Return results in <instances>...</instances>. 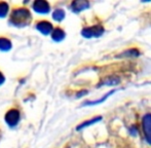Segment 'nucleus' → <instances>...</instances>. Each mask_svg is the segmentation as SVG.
Returning a JSON list of instances; mask_svg holds the SVG:
<instances>
[{"label": "nucleus", "mask_w": 151, "mask_h": 148, "mask_svg": "<svg viewBox=\"0 0 151 148\" xmlns=\"http://www.w3.org/2000/svg\"><path fill=\"white\" fill-rule=\"evenodd\" d=\"M31 20V12L27 8H18L12 11L9 23L14 26H27Z\"/></svg>", "instance_id": "obj_1"}, {"label": "nucleus", "mask_w": 151, "mask_h": 148, "mask_svg": "<svg viewBox=\"0 0 151 148\" xmlns=\"http://www.w3.org/2000/svg\"><path fill=\"white\" fill-rule=\"evenodd\" d=\"M104 33V28L101 25H97V26L88 27L84 28L81 31V34L86 38H93V37H100L102 36Z\"/></svg>", "instance_id": "obj_2"}, {"label": "nucleus", "mask_w": 151, "mask_h": 148, "mask_svg": "<svg viewBox=\"0 0 151 148\" xmlns=\"http://www.w3.org/2000/svg\"><path fill=\"white\" fill-rule=\"evenodd\" d=\"M4 119H5L6 124L9 126H17L19 120H20V112L17 110V109H10L9 111L6 112Z\"/></svg>", "instance_id": "obj_3"}, {"label": "nucleus", "mask_w": 151, "mask_h": 148, "mask_svg": "<svg viewBox=\"0 0 151 148\" xmlns=\"http://www.w3.org/2000/svg\"><path fill=\"white\" fill-rule=\"evenodd\" d=\"M32 7L38 14H47L50 10V6L48 4V2L44 1V0H36V1H34Z\"/></svg>", "instance_id": "obj_4"}, {"label": "nucleus", "mask_w": 151, "mask_h": 148, "mask_svg": "<svg viewBox=\"0 0 151 148\" xmlns=\"http://www.w3.org/2000/svg\"><path fill=\"white\" fill-rule=\"evenodd\" d=\"M143 131L146 140L151 145V114H146L143 117Z\"/></svg>", "instance_id": "obj_5"}, {"label": "nucleus", "mask_w": 151, "mask_h": 148, "mask_svg": "<svg viewBox=\"0 0 151 148\" xmlns=\"http://www.w3.org/2000/svg\"><path fill=\"white\" fill-rule=\"evenodd\" d=\"M36 28L43 35H47L52 33V25L50 22H47V21H41V22L37 23Z\"/></svg>", "instance_id": "obj_6"}, {"label": "nucleus", "mask_w": 151, "mask_h": 148, "mask_svg": "<svg viewBox=\"0 0 151 148\" xmlns=\"http://www.w3.org/2000/svg\"><path fill=\"white\" fill-rule=\"evenodd\" d=\"M88 7H90V3H88V1H83V0H77V1L72 2V4H71L72 10L75 12H79V11H81V10H84Z\"/></svg>", "instance_id": "obj_7"}, {"label": "nucleus", "mask_w": 151, "mask_h": 148, "mask_svg": "<svg viewBox=\"0 0 151 148\" xmlns=\"http://www.w3.org/2000/svg\"><path fill=\"white\" fill-rule=\"evenodd\" d=\"M52 39H54L55 41H57V42L62 41V40L65 38V32H64L62 29L57 28V29H55V30L52 31Z\"/></svg>", "instance_id": "obj_8"}, {"label": "nucleus", "mask_w": 151, "mask_h": 148, "mask_svg": "<svg viewBox=\"0 0 151 148\" xmlns=\"http://www.w3.org/2000/svg\"><path fill=\"white\" fill-rule=\"evenodd\" d=\"M12 48V42L7 38H0V50L2 52H8Z\"/></svg>", "instance_id": "obj_9"}, {"label": "nucleus", "mask_w": 151, "mask_h": 148, "mask_svg": "<svg viewBox=\"0 0 151 148\" xmlns=\"http://www.w3.org/2000/svg\"><path fill=\"white\" fill-rule=\"evenodd\" d=\"M65 18V11L63 9H56L52 14V19L57 22H61Z\"/></svg>", "instance_id": "obj_10"}, {"label": "nucleus", "mask_w": 151, "mask_h": 148, "mask_svg": "<svg viewBox=\"0 0 151 148\" xmlns=\"http://www.w3.org/2000/svg\"><path fill=\"white\" fill-rule=\"evenodd\" d=\"M101 119H102L101 116H98V117H95V118H93V119H91V120H88V121L83 122V124H80V126H77V130H78V131L81 130V129L86 128V126H91V124H95V122L100 121V120H101Z\"/></svg>", "instance_id": "obj_11"}, {"label": "nucleus", "mask_w": 151, "mask_h": 148, "mask_svg": "<svg viewBox=\"0 0 151 148\" xmlns=\"http://www.w3.org/2000/svg\"><path fill=\"white\" fill-rule=\"evenodd\" d=\"M8 12V4L5 2H0V18H4Z\"/></svg>", "instance_id": "obj_12"}, {"label": "nucleus", "mask_w": 151, "mask_h": 148, "mask_svg": "<svg viewBox=\"0 0 151 148\" xmlns=\"http://www.w3.org/2000/svg\"><path fill=\"white\" fill-rule=\"evenodd\" d=\"M115 92V91H111L110 93H107V94L105 95L104 97H102L100 100H98V101H93V102H86V105H96V104H99V103H102V102H104V101L106 100V98H108V97H110L111 96L113 93Z\"/></svg>", "instance_id": "obj_13"}, {"label": "nucleus", "mask_w": 151, "mask_h": 148, "mask_svg": "<svg viewBox=\"0 0 151 148\" xmlns=\"http://www.w3.org/2000/svg\"><path fill=\"white\" fill-rule=\"evenodd\" d=\"M118 81H119V79L118 78H108V79H106L105 81L102 82L100 85H114V84H117Z\"/></svg>", "instance_id": "obj_14"}, {"label": "nucleus", "mask_w": 151, "mask_h": 148, "mask_svg": "<svg viewBox=\"0 0 151 148\" xmlns=\"http://www.w3.org/2000/svg\"><path fill=\"white\" fill-rule=\"evenodd\" d=\"M139 52H138L137 50H127V52H123L121 56H125V57H131V58H135V57H138L139 56Z\"/></svg>", "instance_id": "obj_15"}, {"label": "nucleus", "mask_w": 151, "mask_h": 148, "mask_svg": "<svg viewBox=\"0 0 151 148\" xmlns=\"http://www.w3.org/2000/svg\"><path fill=\"white\" fill-rule=\"evenodd\" d=\"M4 80H5V78H4L3 74H2L1 72H0V84H2L4 82Z\"/></svg>", "instance_id": "obj_16"}]
</instances>
